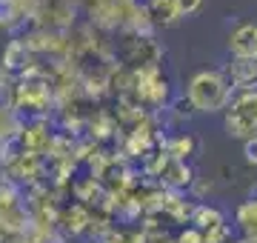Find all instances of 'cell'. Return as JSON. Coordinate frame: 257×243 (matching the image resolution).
Listing matches in <instances>:
<instances>
[{"label":"cell","instance_id":"6da1fadb","mask_svg":"<svg viewBox=\"0 0 257 243\" xmlns=\"http://www.w3.org/2000/svg\"><path fill=\"white\" fill-rule=\"evenodd\" d=\"M234 92L231 86L226 83V77L220 75V69H203L189 80V89H186V100L192 103L194 112H223L231 103Z\"/></svg>","mask_w":257,"mask_h":243},{"label":"cell","instance_id":"9c48e42d","mask_svg":"<svg viewBox=\"0 0 257 243\" xmlns=\"http://www.w3.org/2000/svg\"><path fill=\"white\" fill-rule=\"evenodd\" d=\"M177 243H203V232H197V229L192 226V229H186V232L180 234V240Z\"/></svg>","mask_w":257,"mask_h":243},{"label":"cell","instance_id":"52a82bcc","mask_svg":"<svg viewBox=\"0 0 257 243\" xmlns=\"http://www.w3.org/2000/svg\"><path fill=\"white\" fill-rule=\"evenodd\" d=\"M175 3L177 18H186V15H194V12L203 6V0H172Z\"/></svg>","mask_w":257,"mask_h":243},{"label":"cell","instance_id":"ba28073f","mask_svg":"<svg viewBox=\"0 0 257 243\" xmlns=\"http://www.w3.org/2000/svg\"><path fill=\"white\" fill-rule=\"evenodd\" d=\"M243 155H246L248 163H254V166H257V138H251V141H243Z\"/></svg>","mask_w":257,"mask_h":243},{"label":"cell","instance_id":"7a4b0ae2","mask_svg":"<svg viewBox=\"0 0 257 243\" xmlns=\"http://www.w3.org/2000/svg\"><path fill=\"white\" fill-rule=\"evenodd\" d=\"M223 126L229 138H237V141L257 138V92H234L231 103L226 106Z\"/></svg>","mask_w":257,"mask_h":243},{"label":"cell","instance_id":"8992f818","mask_svg":"<svg viewBox=\"0 0 257 243\" xmlns=\"http://www.w3.org/2000/svg\"><path fill=\"white\" fill-rule=\"evenodd\" d=\"M192 223L197 232H209V229H217V226L226 223V215H223V209L211 203H197L192 212Z\"/></svg>","mask_w":257,"mask_h":243},{"label":"cell","instance_id":"3957f363","mask_svg":"<svg viewBox=\"0 0 257 243\" xmlns=\"http://www.w3.org/2000/svg\"><path fill=\"white\" fill-rule=\"evenodd\" d=\"M220 75L231 92H257V57H231L229 63H223Z\"/></svg>","mask_w":257,"mask_h":243},{"label":"cell","instance_id":"30bf717a","mask_svg":"<svg viewBox=\"0 0 257 243\" xmlns=\"http://www.w3.org/2000/svg\"><path fill=\"white\" fill-rule=\"evenodd\" d=\"M3 240H6V237H3V229H0V243H3Z\"/></svg>","mask_w":257,"mask_h":243},{"label":"cell","instance_id":"277c9868","mask_svg":"<svg viewBox=\"0 0 257 243\" xmlns=\"http://www.w3.org/2000/svg\"><path fill=\"white\" fill-rule=\"evenodd\" d=\"M231 57H254L257 55V23H240L229 35Z\"/></svg>","mask_w":257,"mask_h":243},{"label":"cell","instance_id":"5b68a950","mask_svg":"<svg viewBox=\"0 0 257 243\" xmlns=\"http://www.w3.org/2000/svg\"><path fill=\"white\" fill-rule=\"evenodd\" d=\"M29 60H32V52L26 49V43L20 38H15V40H9V46L3 49V63L0 66H3L6 72H20V75H23L26 66H32Z\"/></svg>","mask_w":257,"mask_h":243},{"label":"cell","instance_id":"8fae6325","mask_svg":"<svg viewBox=\"0 0 257 243\" xmlns=\"http://www.w3.org/2000/svg\"><path fill=\"white\" fill-rule=\"evenodd\" d=\"M254 57H257V55H254Z\"/></svg>","mask_w":257,"mask_h":243}]
</instances>
